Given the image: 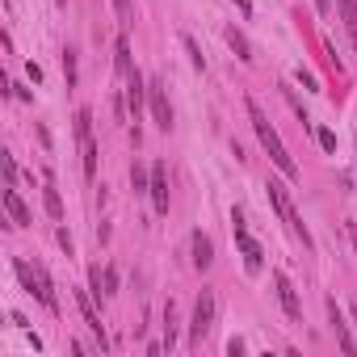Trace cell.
<instances>
[{
  "mask_svg": "<svg viewBox=\"0 0 357 357\" xmlns=\"http://www.w3.org/2000/svg\"><path fill=\"white\" fill-rule=\"evenodd\" d=\"M248 118H252V126H257V139H261V147L269 151V160L282 168V176H290V181H294V176H298V164H294V155L286 151V143H282V135L273 130V122L265 118V109L248 97Z\"/></svg>",
  "mask_w": 357,
  "mask_h": 357,
  "instance_id": "6da1fadb",
  "label": "cell"
},
{
  "mask_svg": "<svg viewBox=\"0 0 357 357\" xmlns=\"http://www.w3.org/2000/svg\"><path fill=\"white\" fill-rule=\"evenodd\" d=\"M13 269H17L22 286H26L30 294H38V303H43L47 311H55V307H59V303H55V286H51V273H47L38 261L30 265V261H22V257H17V261H13Z\"/></svg>",
  "mask_w": 357,
  "mask_h": 357,
  "instance_id": "7a4b0ae2",
  "label": "cell"
},
{
  "mask_svg": "<svg viewBox=\"0 0 357 357\" xmlns=\"http://www.w3.org/2000/svg\"><path fill=\"white\" fill-rule=\"evenodd\" d=\"M265 190H269V202H273V211H278V219H282V223L290 227V236H294V240H303V244L311 248V231L303 227V219H298V211H294V202H290V194H286V185H282V181H269Z\"/></svg>",
  "mask_w": 357,
  "mask_h": 357,
  "instance_id": "3957f363",
  "label": "cell"
},
{
  "mask_svg": "<svg viewBox=\"0 0 357 357\" xmlns=\"http://www.w3.org/2000/svg\"><path fill=\"white\" fill-rule=\"evenodd\" d=\"M76 143H80L84 176H97V143H93V114L89 109H76Z\"/></svg>",
  "mask_w": 357,
  "mask_h": 357,
  "instance_id": "277c9868",
  "label": "cell"
},
{
  "mask_svg": "<svg viewBox=\"0 0 357 357\" xmlns=\"http://www.w3.org/2000/svg\"><path fill=\"white\" fill-rule=\"evenodd\" d=\"M231 231H236V244H240V257H244V269L248 273H261V244L248 236V227H244V215L240 211H231Z\"/></svg>",
  "mask_w": 357,
  "mask_h": 357,
  "instance_id": "5b68a950",
  "label": "cell"
},
{
  "mask_svg": "<svg viewBox=\"0 0 357 357\" xmlns=\"http://www.w3.org/2000/svg\"><path fill=\"white\" fill-rule=\"evenodd\" d=\"M211 328H215V294H211V290H202V294H198V303H194L190 340H202V336H211Z\"/></svg>",
  "mask_w": 357,
  "mask_h": 357,
  "instance_id": "8992f818",
  "label": "cell"
},
{
  "mask_svg": "<svg viewBox=\"0 0 357 357\" xmlns=\"http://www.w3.org/2000/svg\"><path fill=\"white\" fill-rule=\"evenodd\" d=\"M147 105H151L155 126H160V130H168V126H172V105H168L164 84H160V80H151V84H147Z\"/></svg>",
  "mask_w": 357,
  "mask_h": 357,
  "instance_id": "52a82bcc",
  "label": "cell"
},
{
  "mask_svg": "<svg viewBox=\"0 0 357 357\" xmlns=\"http://www.w3.org/2000/svg\"><path fill=\"white\" fill-rule=\"evenodd\" d=\"M76 307H80V315H84L89 332L109 349V340H105V324H101V315H97V307H93V290H76Z\"/></svg>",
  "mask_w": 357,
  "mask_h": 357,
  "instance_id": "ba28073f",
  "label": "cell"
},
{
  "mask_svg": "<svg viewBox=\"0 0 357 357\" xmlns=\"http://www.w3.org/2000/svg\"><path fill=\"white\" fill-rule=\"evenodd\" d=\"M273 290H278V298H282V311H286L290 319H303V303H298V294H294V286H290L286 273H273Z\"/></svg>",
  "mask_w": 357,
  "mask_h": 357,
  "instance_id": "9c48e42d",
  "label": "cell"
},
{
  "mask_svg": "<svg viewBox=\"0 0 357 357\" xmlns=\"http://www.w3.org/2000/svg\"><path fill=\"white\" fill-rule=\"evenodd\" d=\"M147 194H151V206L164 215L168 211V172H164V164H151V185H147Z\"/></svg>",
  "mask_w": 357,
  "mask_h": 357,
  "instance_id": "30bf717a",
  "label": "cell"
},
{
  "mask_svg": "<svg viewBox=\"0 0 357 357\" xmlns=\"http://www.w3.org/2000/svg\"><path fill=\"white\" fill-rule=\"evenodd\" d=\"M143 93H147V84H143L139 68H130V72H126V105H130V114H135V118L143 114Z\"/></svg>",
  "mask_w": 357,
  "mask_h": 357,
  "instance_id": "8fae6325",
  "label": "cell"
},
{
  "mask_svg": "<svg viewBox=\"0 0 357 357\" xmlns=\"http://www.w3.org/2000/svg\"><path fill=\"white\" fill-rule=\"evenodd\" d=\"M5 211H9V219H13L17 227H30V223H34V215H30V206L22 202V194H17L13 185L5 190Z\"/></svg>",
  "mask_w": 357,
  "mask_h": 357,
  "instance_id": "7c38bea8",
  "label": "cell"
},
{
  "mask_svg": "<svg viewBox=\"0 0 357 357\" xmlns=\"http://www.w3.org/2000/svg\"><path fill=\"white\" fill-rule=\"evenodd\" d=\"M211 261H215V244L198 231V236H194V269L202 273V269H211Z\"/></svg>",
  "mask_w": 357,
  "mask_h": 357,
  "instance_id": "4fadbf2b",
  "label": "cell"
},
{
  "mask_svg": "<svg viewBox=\"0 0 357 357\" xmlns=\"http://www.w3.org/2000/svg\"><path fill=\"white\" fill-rule=\"evenodd\" d=\"M328 315H332V328H336V340H340V349H344V353H353V349H357V340L349 336V324L340 319V311H336V303H328Z\"/></svg>",
  "mask_w": 357,
  "mask_h": 357,
  "instance_id": "5bb4252c",
  "label": "cell"
},
{
  "mask_svg": "<svg viewBox=\"0 0 357 357\" xmlns=\"http://www.w3.org/2000/svg\"><path fill=\"white\" fill-rule=\"evenodd\" d=\"M336 9H340V22L349 26L353 43H357V0H336Z\"/></svg>",
  "mask_w": 357,
  "mask_h": 357,
  "instance_id": "9a60e30c",
  "label": "cell"
},
{
  "mask_svg": "<svg viewBox=\"0 0 357 357\" xmlns=\"http://www.w3.org/2000/svg\"><path fill=\"white\" fill-rule=\"evenodd\" d=\"M43 202H47V215L51 219H63V202H59V190L47 181V190H43Z\"/></svg>",
  "mask_w": 357,
  "mask_h": 357,
  "instance_id": "2e32d148",
  "label": "cell"
},
{
  "mask_svg": "<svg viewBox=\"0 0 357 357\" xmlns=\"http://www.w3.org/2000/svg\"><path fill=\"white\" fill-rule=\"evenodd\" d=\"M176 344V307L168 303L164 307V349H172Z\"/></svg>",
  "mask_w": 357,
  "mask_h": 357,
  "instance_id": "e0dca14e",
  "label": "cell"
},
{
  "mask_svg": "<svg viewBox=\"0 0 357 357\" xmlns=\"http://www.w3.org/2000/svg\"><path fill=\"white\" fill-rule=\"evenodd\" d=\"M114 55H118V59H114V63H118V72L126 76V72L135 68V63H130V43H126V38H118V43H114Z\"/></svg>",
  "mask_w": 357,
  "mask_h": 357,
  "instance_id": "ac0fdd59",
  "label": "cell"
},
{
  "mask_svg": "<svg viewBox=\"0 0 357 357\" xmlns=\"http://www.w3.org/2000/svg\"><path fill=\"white\" fill-rule=\"evenodd\" d=\"M227 43L236 47V55H240V59H252V55H248V43H244V34H240V30H227Z\"/></svg>",
  "mask_w": 357,
  "mask_h": 357,
  "instance_id": "d6986e66",
  "label": "cell"
},
{
  "mask_svg": "<svg viewBox=\"0 0 357 357\" xmlns=\"http://www.w3.org/2000/svg\"><path fill=\"white\" fill-rule=\"evenodd\" d=\"M63 76H68V84H76V55L72 51H63Z\"/></svg>",
  "mask_w": 357,
  "mask_h": 357,
  "instance_id": "ffe728a7",
  "label": "cell"
},
{
  "mask_svg": "<svg viewBox=\"0 0 357 357\" xmlns=\"http://www.w3.org/2000/svg\"><path fill=\"white\" fill-rule=\"evenodd\" d=\"M185 51H190V55H194V68H206V59H202V55H198V47H194V38H190V34H185Z\"/></svg>",
  "mask_w": 357,
  "mask_h": 357,
  "instance_id": "44dd1931",
  "label": "cell"
},
{
  "mask_svg": "<svg viewBox=\"0 0 357 357\" xmlns=\"http://www.w3.org/2000/svg\"><path fill=\"white\" fill-rule=\"evenodd\" d=\"M114 9H118L122 22H130V0H114Z\"/></svg>",
  "mask_w": 357,
  "mask_h": 357,
  "instance_id": "7402d4cb",
  "label": "cell"
},
{
  "mask_svg": "<svg viewBox=\"0 0 357 357\" xmlns=\"http://www.w3.org/2000/svg\"><path fill=\"white\" fill-rule=\"evenodd\" d=\"M319 147H328V151H332V147H336V135H332V130H319Z\"/></svg>",
  "mask_w": 357,
  "mask_h": 357,
  "instance_id": "603a6c76",
  "label": "cell"
},
{
  "mask_svg": "<svg viewBox=\"0 0 357 357\" xmlns=\"http://www.w3.org/2000/svg\"><path fill=\"white\" fill-rule=\"evenodd\" d=\"M315 9H319V13H328V0H315Z\"/></svg>",
  "mask_w": 357,
  "mask_h": 357,
  "instance_id": "cb8c5ba5",
  "label": "cell"
},
{
  "mask_svg": "<svg viewBox=\"0 0 357 357\" xmlns=\"http://www.w3.org/2000/svg\"><path fill=\"white\" fill-rule=\"evenodd\" d=\"M353 324H357V307H353Z\"/></svg>",
  "mask_w": 357,
  "mask_h": 357,
  "instance_id": "d4e9b609",
  "label": "cell"
},
{
  "mask_svg": "<svg viewBox=\"0 0 357 357\" xmlns=\"http://www.w3.org/2000/svg\"><path fill=\"white\" fill-rule=\"evenodd\" d=\"M55 5H63V0H55Z\"/></svg>",
  "mask_w": 357,
  "mask_h": 357,
  "instance_id": "484cf974",
  "label": "cell"
}]
</instances>
